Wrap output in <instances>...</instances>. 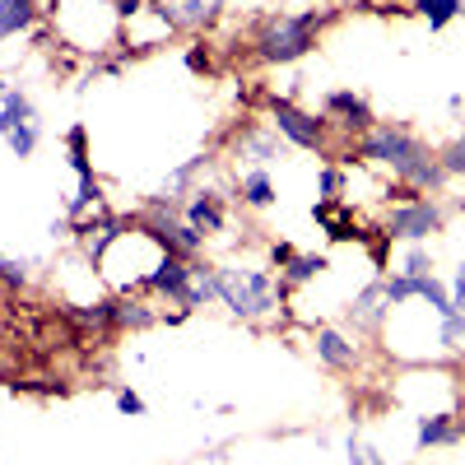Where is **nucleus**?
I'll return each mask as SVG.
<instances>
[{
  "label": "nucleus",
  "instance_id": "obj_26",
  "mask_svg": "<svg viewBox=\"0 0 465 465\" xmlns=\"http://www.w3.org/2000/svg\"><path fill=\"white\" fill-rule=\"evenodd\" d=\"M5 140H10V153L24 163V159H33V153H37V144H43V126H37V122H24V126L10 131Z\"/></svg>",
  "mask_w": 465,
  "mask_h": 465
},
{
  "label": "nucleus",
  "instance_id": "obj_37",
  "mask_svg": "<svg viewBox=\"0 0 465 465\" xmlns=\"http://www.w3.org/2000/svg\"><path fill=\"white\" fill-rule=\"evenodd\" d=\"M10 89H15L10 80H0V103H5V94H10Z\"/></svg>",
  "mask_w": 465,
  "mask_h": 465
},
{
  "label": "nucleus",
  "instance_id": "obj_5",
  "mask_svg": "<svg viewBox=\"0 0 465 465\" xmlns=\"http://www.w3.org/2000/svg\"><path fill=\"white\" fill-rule=\"evenodd\" d=\"M270 126L280 131V140H289L293 149H326V135H331V122L317 112H302L293 98H270Z\"/></svg>",
  "mask_w": 465,
  "mask_h": 465
},
{
  "label": "nucleus",
  "instance_id": "obj_33",
  "mask_svg": "<svg viewBox=\"0 0 465 465\" xmlns=\"http://www.w3.org/2000/svg\"><path fill=\"white\" fill-rule=\"evenodd\" d=\"M116 410H122V414H131V419H140L149 405L140 401V391H131V386H116Z\"/></svg>",
  "mask_w": 465,
  "mask_h": 465
},
{
  "label": "nucleus",
  "instance_id": "obj_2",
  "mask_svg": "<svg viewBox=\"0 0 465 465\" xmlns=\"http://www.w3.org/2000/svg\"><path fill=\"white\" fill-rule=\"evenodd\" d=\"M331 15L322 10H289V15H270L256 33V56L265 65H293L302 61L307 52L317 47V37L326 28Z\"/></svg>",
  "mask_w": 465,
  "mask_h": 465
},
{
  "label": "nucleus",
  "instance_id": "obj_16",
  "mask_svg": "<svg viewBox=\"0 0 465 465\" xmlns=\"http://www.w3.org/2000/svg\"><path fill=\"white\" fill-rule=\"evenodd\" d=\"M163 5H168V15H173L177 28H205L223 10V0H163Z\"/></svg>",
  "mask_w": 465,
  "mask_h": 465
},
{
  "label": "nucleus",
  "instance_id": "obj_22",
  "mask_svg": "<svg viewBox=\"0 0 465 465\" xmlns=\"http://www.w3.org/2000/svg\"><path fill=\"white\" fill-rule=\"evenodd\" d=\"M103 205V182L98 177H80V186H74V196L65 201V219L70 223H80L89 210H98Z\"/></svg>",
  "mask_w": 465,
  "mask_h": 465
},
{
  "label": "nucleus",
  "instance_id": "obj_39",
  "mask_svg": "<svg viewBox=\"0 0 465 465\" xmlns=\"http://www.w3.org/2000/svg\"><path fill=\"white\" fill-rule=\"evenodd\" d=\"M0 289H5V284H0Z\"/></svg>",
  "mask_w": 465,
  "mask_h": 465
},
{
  "label": "nucleus",
  "instance_id": "obj_8",
  "mask_svg": "<svg viewBox=\"0 0 465 465\" xmlns=\"http://www.w3.org/2000/svg\"><path fill=\"white\" fill-rule=\"evenodd\" d=\"M322 116H326L335 131H344V135H368L377 126L368 98H359L354 89H331L326 103H322Z\"/></svg>",
  "mask_w": 465,
  "mask_h": 465
},
{
  "label": "nucleus",
  "instance_id": "obj_12",
  "mask_svg": "<svg viewBox=\"0 0 465 465\" xmlns=\"http://www.w3.org/2000/svg\"><path fill=\"white\" fill-rule=\"evenodd\" d=\"M312 219L326 228L331 242H359V238H363L354 210H349L344 201H317V205H312Z\"/></svg>",
  "mask_w": 465,
  "mask_h": 465
},
{
  "label": "nucleus",
  "instance_id": "obj_6",
  "mask_svg": "<svg viewBox=\"0 0 465 465\" xmlns=\"http://www.w3.org/2000/svg\"><path fill=\"white\" fill-rule=\"evenodd\" d=\"M140 232H144V238L153 242V247H159L163 256H182V261H196L201 252H205V232L201 228H191L186 219H140L135 223Z\"/></svg>",
  "mask_w": 465,
  "mask_h": 465
},
{
  "label": "nucleus",
  "instance_id": "obj_24",
  "mask_svg": "<svg viewBox=\"0 0 465 465\" xmlns=\"http://www.w3.org/2000/svg\"><path fill=\"white\" fill-rule=\"evenodd\" d=\"M74 322L94 326V331H116V298H98V302L74 307Z\"/></svg>",
  "mask_w": 465,
  "mask_h": 465
},
{
  "label": "nucleus",
  "instance_id": "obj_20",
  "mask_svg": "<svg viewBox=\"0 0 465 465\" xmlns=\"http://www.w3.org/2000/svg\"><path fill=\"white\" fill-rule=\"evenodd\" d=\"M326 270H331V261H326L322 252H298V256L280 270V275H284V284L298 289V284H312L317 275H326Z\"/></svg>",
  "mask_w": 465,
  "mask_h": 465
},
{
  "label": "nucleus",
  "instance_id": "obj_7",
  "mask_svg": "<svg viewBox=\"0 0 465 465\" xmlns=\"http://www.w3.org/2000/svg\"><path fill=\"white\" fill-rule=\"evenodd\" d=\"M191 280H196V261H182V256H163L159 252V261L144 270L140 284L149 293H159V298H173L177 307H186V312H191Z\"/></svg>",
  "mask_w": 465,
  "mask_h": 465
},
{
  "label": "nucleus",
  "instance_id": "obj_34",
  "mask_svg": "<svg viewBox=\"0 0 465 465\" xmlns=\"http://www.w3.org/2000/svg\"><path fill=\"white\" fill-rule=\"evenodd\" d=\"M451 307L465 317V261H460V270H456V280H451Z\"/></svg>",
  "mask_w": 465,
  "mask_h": 465
},
{
  "label": "nucleus",
  "instance_id": "obj_11",
  "mask_svg": "<svg viewBox=\"0 0 465 465\" xmlns=\"http://www.w3.org/2000/svg\"><path fill=\"white\" fill-rule=\"evenodd\" d=\"M312 349H317V359H322L331 372H349V368L359 363V344L349 340L344 331H335V326H317Z\"/></svg>",
  "mask_w": 465,
  "mask_h": 465
},
{
  "label": "nucleus",
  "instance_id": "obj_25",
  "mask_svg": "<svg viewBox=\"0 0 465 465\" xmlns=\"http://www.w3.org/2000/svg\"><path fill=\"white\" fill-rule=\"evenodd\" d=\"M205 302H219V265H201L196 261V280H191V312Z\"/></svg>",
  "mask_w": 465,
  "mask_h": 465
},
{
  "label": "nucleus",
  "instance_id": "obj_3",
  "mask_svg": "<svg viewBox=\"0 0 465 465\" xmlns=\"http://www.w3.org/2000/svg\"><path fill=\"white\" fill-rule=\"evenodd\" d=\"M423 144H429V140L414 135L405 122H377L368 135H359V159L372 163V168H386V173L396 177Z\"/></svg>",
  "mask_w": 465,
  "mask_h": 465
},
{
  "label": "nucleus",
  "instance_id": "obj_28",
  "mask_svg": "<svg viewBox=\"0 0 465 465\" xmlns=\"http://www.w3.org/2000/svg\"><path fill=\"white\" fill-rule=\"evenodd\" d=\"M344 186H349V177L340 173V163H326L317 173V196L322 201H344Z\"/></svg>",
  "mask_w": 465,
  "mask_h": 465
},
{
  "label": "nucleus",
  "instance_id": "obj_35",
  "mask_svg": "<svg viewBox=\"0 0 465 465\" xmlns=\"http://www.w3.org/2000/svg\"><path fill=\"white\" fill-rule=\"evenodd\" d=\"M293 256H298V252H293V247H289V242H275V247H270V261H275V265H280V270H284V265H289V261H293Z\"/></svg>",
  "mask_w": 465,
  "mask_h": 465
},
{
  "label": "nucleus",
  "instance_id": "obj_10",
  "mask_svg": "<svg viewBox=\"0 0 465 465\" xmlns=\"http://www.w3.org/2000/svg\"><path fill=\"white\" fill-rule=\"evenodd\" d=\"M182 219L191 223V228H201L205 238H214V232H223V223H228V210H223V196L219 191H191L186 196V210H182Z\"/></svg>",
  "mask_w": 465,
  "mask_h": 465
},
{
  "label": "nucleus",
  "instance_id": "obj_4",
  "mask_svg": "<svg viewBox=\"0 0 465 465\" xmlns=\"http://www.w3.org/2000/svg\"><path fill=\"white\" fill-rule=\"evenodd\" d=\"M442 228H447V210L433 196H419V201L391 205V214H386V223H381V238L410 247V242H429Z\"/></svg>",
  "mask_w": 465,
  "mask_h": 465
},
{
  "label": "nucleus",
  "instance_id": "obj_29",
  "mask_svg": "<svg viewBox=\"0 0 465 465\" xmlns=\"http://www.w3.org/2000/svg\"><path fill=\"white\" fill-rule=\"evenodd\" d=\"M438 344H442V349H460V344H465V317H460V312L438 317Z\"/></svg>",
  "mask_w": 465,
  "mask_h": 465
},
{
  "label": "nucleus",
  "instance_id": "obj_1",
  "mask_svg": "<svg viewBox=\"0 0 465 465\" xmlns=\"http://www.w3.org/2000/svg\"><path fill=\"white\" fill-rule=\"evenodd\" d=\"M219 302L238 322H265L284 302V280L275 284L265 265H219Z\"/></svg>",
  "mask_w": 465,
  "mask_h": 465
},
{
  "label": "nucleus",
  "instance_id": "obj_15",
  "mask_svg": "<svg viewBox=\"0 0 465 465\" xmlns=\"http://www.w3.org/2000/svg\"><path fill=\"white\" fill-rule=\"evenodd\" d=\"M37 15H43L37 0H0V43H5V37L28 33L37 24Z\"/></svg>",
  "mask_w": 465,
  "mask_h": 465
},
{
  "label": "nucleus",
  "instance_id": "obj_27",
  "mask_svg": "<svg viewBox=\"0 0 465 465\" xmlns=\"http://www.w3.org/2000/svg\"><path fill=\"white\" fill-rule=\"evenodd\" d=\"M396 275H433V252H429V242H410L405 256H401V265H396Z\"/></svg>",
  "mask_w": 465,
  "mask_h": 465
},
{
  "label": "nucleus",
  "instance_id": "obj_21",
  "mask_svg": "<svg viewBox=\"0 0 465 465\" xmlns=\"http://www.w3.org/2000/svg\"><path fill=\"white\" fill-rule=\"evenodd\" d=\"M24 122H33V98L24 89H10L5 103H0V140H5L10 131H19Z\"/></svg>",
  "mask_w": 465,
  "mask_h": 465
},
{
  "label": "nucleus",
  "instance_id": "obj_17",
  "mask_svg": "<svg viewBox=\"0 0 465 465\" xmlns=\"http://www.w3.org/2000/svg\"><path fill=\"white\" fill-rule=\"evenodd\" d=\"M275 149H280V131L275 126H242L238 153H252L256 168H265V159H275Z\"/></svg>",
  "mask_w": 465,
  "mask_h": 465
},
{
  "label": "nucleus",
  "instance_id": "obj_31",
  "mask_svg": "<svg viewBox=\"0 0 465 465\" xmlns=\"http://www.w3.org/2000/svg\"><path fill=\"white\" fill-rule=\"evenodd\" d=\"M438 159H442L447 177H465V131H460L451 144H442V149H438Z\"/></svg>",
  "mask_w": 465,
  "mask_h": 465
},
{
  "label": "nucleus",
  "instance_id": "obj_13",
  "mask_svg": "<svg viewBox=\"0 0 465 465\" xmlns=\"http://www.w3.org/2000/svg\"><path fill=\"white\" fill-rule=\"evenodd\" d=\"M386 317H391V307H386V293H381V280H372L354 302H349V322L363 326V331H377Z\"/></svg>",
  "mask_w": 465,
  "mask_h": 465
},
{
  "label": "nucleus",
  "instance_id": "obj_9",
  "mask_svg": "<svg viewBox=\"0 0 465 465\" xmlns=\"http://www.w3.org/2000/svg\"><path fill=\"white\" fill-rule=\"evenodd\" d=\"M456 442H465L460 414H451V410H433V414H419V429H414V451L456 447Z\"/></svg>",
  "mask_w": 465,
  "mask_h": 465
},
{
  "label": "nucleus",
  "instance_id": "obj_19",
  "mask_svg": "<svg viewBox=\"0 0 465 465\" xmlns=\"http://www.w3.org/2000/svg\"><path fill=\"white\" fill-rule=\"evenodd\" d=\"M159 326V312L144 298H116V331H149Z\"/></svg>",
  "mask_w": 465,
  "mask_h": 465
},
{
  "label": "nucleus",
  "instance_id": "obj_23",
  "mask_svg": "<svg viewBox=\"0 0 465 465\" xmlns=\"http://www.w3.org/2000/svg\"><path fill=\"white\" fill-rule=\"evenodd\" d=\"M65 159H70L74 177H94V163H89V126L84 122H74L65 131Z\"/></svg>",
  "mask_w": 465,
  "mask_h": 465
},
{
  "label": "nucleus",
  "instance_id": "obj_32",
  "mask_svg": "<svg viewBox=\"0 0 465 465\" xmlns=\"http://www.w3.org/2000/svg\"><path fill=\"white\" fill-rule=\"evenodd\" d=\"M344 451H349V465H386V460H381V451H377V447H368L363 438H349V442H344Z\"/></svg>",
  "mask_w": 465,
  "mask_h": 465
},
{
  "label": "nucleus",
  "instance_id": "obj_14",
  "mask_svg": "<svg viewBox=\"0 0 465 465\" xmlns=\"http://www.w3.org/2000/svg\"><path fill=\"white\" fill-rule=\"evenodd\" d=\"M238 201L247 210H270L275 205V177H270V168H247L238 177Z\"/></svg>",
  "mask_w": 465,
  "mask_h": 465
},
{
  "label": "nucleus",
  "instance_id": "obj_30",
  "mask_svg": "<svg viewBox=\"0 0 465 465\" xmlns=\"http://www.w3.org/2000/svg\"><path fill=\"white\" fill-rule=\"evenodd\" d=\"M0 284H5V289H24L28 284V261L0 252Z\"/></svg>",
  "mask_w": 465,
  "mask_h": 465
},
{
  "label": "nucleus",
  "instance_id": "obj_38",
  "mask_svg": "<svg viewBox=\"0 0 465 465\" xmlns=\"http://www.w3.org/2000/svg\"><path fill=\"white\" fill-rule=\"evenodd\" d=\"M460 205H465V196H460Z\"/></svg>",
  "mask_w": 465,
  "mask_h": 465
},
{
  "label": "nucleus",
  "instance_id": "obj_18",
  "mask_svg": "<svg viewBox=\"0 0 465 465\" xmlns=\"http://www.w3.org/2000/svg\"><path fill=\"white\" fill-rule=\"evenodd\" d=\"M410 10L429 24L433 33H442L451 19H460L465 15V0H410Z\"/></svg>",
  "mask_w": 465,
  "mask_h": 465
},
{
  "label": "nucleus",
  "instance_id": "obj_36",
  "mask_svg": "<svg viewBox=\"0 0 465 465\" xmlns=\"http://www.w3.org/2000/svg\"><path fill=\"white\" fill-rule=\"evenodd\" d=\"M186 65H191V70H210V56H205L201 47H191V52H186Z\"/></svg>",
  "mask_w": 465,
  "mask_h": 465
}]
</instances>
